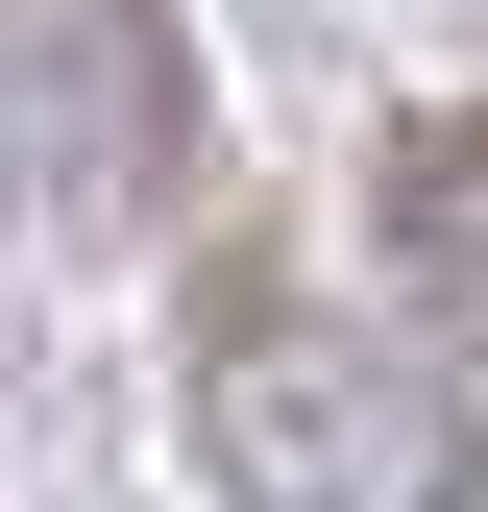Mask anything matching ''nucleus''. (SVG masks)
I'll list each match as a JSON object with an SVG mask.
<instances>
[{"label": "nucleus", "instance_id": "obj_2", "mask_svg": "<svg viewBox=\"0 0 488 512\" xmlns=\"http://www.w3.org/2000/svg\"><path fill=\"white\" fill-rule=\"evenodd\" d=\"M196 147V74H171V0H0V171L49 220H122Z\"/></svg>", "mask_w": 488, "mask_h": 512}, {"label": "nucleus", "instance_id": "obj_1", "mask_svg": "<svg viewBox=\"0 0 488 512\" xmlns=\"http://www.w3.org/2000/svg\"><path fill=\"white\" fill-rule=\"evenodd\" d=\"M196 464H220V512H488V415L391 317L220 293L196 317Z\"/></svg>", "mask_w": 488, "mask_h": 512}, {"label": "nucleus", "instance_id": "obj_3", "mask_svg": "<svg viewBox=\"0 0 488 512\" xmlns=\"http://www.w3.org/2000/svg\"><path fill=\"white\" fill-rule=\"evenodd\" d=\"M366 244H391L415 317H464V342H488V98H440V122L366 147Z\"/></svg>", "mask_w": 488, "mask_h": 512}]
</instances>
